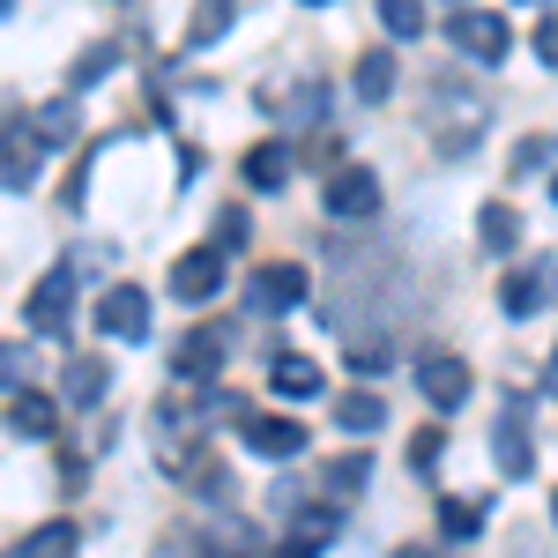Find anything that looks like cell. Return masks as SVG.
Masks as SVG:
<instances>
[{
  "label": "cell",
  "mask_w": 558,
  "mask_h": 558,
  "mask_svg": "<svg viewBox=\"0 0 558 558\" xmlns=\"http://www.w3.org/2000/svg\"><path fill=\"white\" fill-rule=\"evenodd\" d=\"M425 134H432L439 157H470L476 142H484V105H476V89L432 83L425 89Z\"/></svg>",
  "instance_id": "obj_1"
},
{
  "label": "cell",
  "mask_w": 558,
  "mask_h": 558,
  "mask_svg": "<svg viewBox=\"0 0 558 558\" xmlns=\"http://www.w3.org/2000/svg\"><path fill=\"white\" fill-rule=\"evenodd\" d=\"M492 454H499V476H536V439H529V395H507L499 425H492Z\"/></svg>",
  "instance_id": "obj_2"
},
{
  "label": "cell",
  "mask_w": 558,
  "mask_h": 558,
  "mask_svg": "<svg viewBox=\"0 0 558 558\" xmlns=\"http://www.w3.org/2000/svg\"><path fill=\"white\" fill-rule=\"evenodd\" d=\"M410 365H417V395H425L432 410H462V395H470V365H462L454 350L432 343V350H417Z\"/></svg>",
  "instance_id": "obj_3"
},
{
  "label": "cell",
  "mask_w": 558,
  "mask_h": 558,
  "mask_svg": "<svg viewBox=\"0 0 558 558\" xmlns=\"http://www.w3.org/2000/svg\"><path fill=\"white\" fill-rule=\"evenodd\" d=\"M239 439L254 447L260 462H291V454H305V425L299 417H276V410H239Z\"/></svg>",
  "instance_id": "obj_4"
},
{
  "label": "cell",
  "mask_w": 558,
  "mask_h": 558,
  "mask_svg": "<svg viewBox=\"0 0 558 558\" xmlns=\"http://www.w3.org/2000/svg\"><path fill=\"white\" fill-rule=\"evenodd\" d=\"M447 38H454L462 60H507L514 31H507V15H492V8H462V15L447 23Z\"/></svg>",
  "instance_id": "obj_5"
},
{
  "label": "cell",
  "mask_w": 558,
  "mask_h": 558,
  "mask_svg": "<svg viewBox=\"0 0 558 558\" xmlns=\"http://www.w3.org/2000/svg\"><path fill=\"white\" fill-rule=\"evenodd\" d=\"M231 343H239V328H231V320H202V328L179 343V357H172L179 380H216V365L231 357Z\"/></svg>",
  "instance_id": "obj_6"
},
{
  "label": "cell",
  "mask_w": 558,
  "mask_h": 558,
  "mask_svg": "<svg viewBox=\"0 0 558 558\" xmlns=\"http://www.w3.org/2000/svg\"><path fill=\"white\" fill-rule=\"evenodd\" d=\"M23 313H31L38 336H68V320H75V276H68V268H45Z\"/></svg>",
  "instance_id": "obj_7"
},
{
  "label": "cell",
  "mask_w": 558,
  "mask_h": 558,
  "mask_svg": "<svg viewBox=\"0 0 558 558\" xmlns=\"http://www.w3.org/2000/svg\"><path fill=\"white\" fill-rule=\"evenodd\" d=\"M305 291H313V276H305L299 260H268V268H254V283H246L254 313H291Z\"/></svg>",
  "instance_id": "obj_8"
},
{
  "label": "cell",
  "mask_w": 558,
  "mask_h": 558,
  "mask_svg": "<svg viewBox=\"0 0 558 558\" xmlns=\"http://www.w3.org/2000/svg\"><path fill=\"white\" fill-rule=\"evenodd\" d=\"M97 328H105L112 343H142V336H149V299H142L134 283H112V291L97 299Z\"/></svg>",
  "instance_id": "obj_9"
},
{
  "label": "cell",
  "mask_w": 558,
  "mask_h": 558,
  "mask_svg": "<svg viewBox=\"0 0 558 558\" xmlns=\"http://www.w3.org/2000/svg\"><path fill=\"white\" fill-rule=\"evenodd\" d=\"M216 291H223V254L216 246H194V254L172 260V299L179 305H209Z\"/></svg>",
  "instance_id": "obj_10"
},
{
  "label": "cell",
  "mask_w": 558,
  "mask_h": 558,
  "mask_svg": "<svg viewBox=\"0 0 558 558\" xmlns=\"http://www.w3.org/2000/svg\"><path fill=\"white\" fill-rule=\"evenodd\" d=\"M38 157H45V142L31 134V120H15V128L0 134V186H8V194H23V186L38 179Z\"/></svg>",
  "instance_id": "obj_11"
},
{
  "label": "cell",
  "mask_w": 558,
  "mask_h": 558,
  "mask_svg": "<svg viewBox=\"0 0 558 558\" xmlns=\"http://www.w3.org/2000/svg\"><path fill=\"white\" fill-rule=\"evenodd\" d=\"M380 209V179L365 172V165H343V172L328 179V216H343V223H357V216Z\"/></svg>",
  "instance_id": "obj_12"
},
{
  "label": "cell",
  "mask_w": 558,
  "mask_h": 558,
  "mask_svg": "<svg viewBox=\"0 0 558 558\" xmlns=\"http://www.w3.org/2000/svg\"><path fill=\"white\" fill-rule=\"evenodd\" d=\"M105 387H112V365H105V357H68V365H60V402H68V410H97Z\"/></svg>",
  "instance_id": "obj_13"
},
{
  "label": "cell",
  "mask_w": 558,
  "mask_h": 558,
  "mask_svg": "<svg viewBox=\"0 0 558 558\" xmlns=\"http://www.w3.org/2000/svg\"><path fill=\"white\" fill-rule=\"evenodd\" d=\"M291 165H299V157H291V142H254V149H246V165H239V179H246L254 194H276V186L291 179Z\"/></svg>",
  "instance_id": "obj_14"
},
{
  "label": "cell",
  "mask_w": 558,
  "mask_h": 558,
  "mask_svg": "<svg viewBox=\"0 0 558 558\" xmlns=\"http://www.w3.org/2000/svg\"><path fill=\"white\" fill-rule=\"evenodd\" d=\"M268 387H276L283 402H313V395H320V365H313V357H291V350H283V357L268 365Z\"/></svg>",
  "instance_id": "obj_15"
},
{
  "label": "cell",
  "mask_w": 558,
  "mask_h": 558,
  "mask_svg": "<svg viewBox=\"0 0 558 558\" xmlns=\"http://www.w3.org/2000/svg\"><path fill=\"white\" fill-rule=\"evenodd\" d=\"M8 432H23V439H45V432H60V410H52V395H31V387H15V402H8Z\"/></svg>",
  "instance_id": "obj_16"
},
{
  "label": "cell",
  "mask_w": 558,
  "mask_h": 558,
  "mask_svg": "<svg viewBox=\"0 0 558 558\" xmlns=\"http://www.w3.org/2000/svg\"><path fill=\"white\" fill-rule=\"evenodd\" d=\"M31 134H38L45 149L75 142V134H83V112H75V97H52V105H38V112H31Z\"/></svg>",
  "instance_id": "obj_17"
},
{
  "label": "cell",
  "mask_w": 558,
  "mask_h": 558,
  "mask_svg": "<svg viewBox=\"0 0 558 558\" xmlns=\"http://www.w3.org/2000/svg\"><path fill=\"white\" fill-rule=\"evenodd\" d=\"M336 425H343V432H357V439H373V432L387 425V402L373 395V387H350L343 402H336Z\"/></svg>",
  "instance_id": "obj_18"
},
{
  "label": "cell",
  "mask_w": 558,
  "mask_h": 558,
  "mask_svg": "<svg viewBox=\"0 0 558 558\" xmlns=\"http://www.w3.org/2000/svg\"><path fill=\"white\" fill-rule=\"evenodd\" d=\"M514 239H521V216L507 209V202H484V209H476V246H484V254H514Z\"/></svg>",
  "instance_id": "obj_19"
},
{
  "label": "cell",
  "mask_w": 558,
  "mask_h": 558,
  "mask_svg": "<svg viewBox=\"0 0 558 558\" xmlns=\"http://www.w3.org/2000/svg\"><path fill=\"white\" fill-rule=\"evenodd\" d=\"M179 484L194 492V499H223L231 484H223V462H216L209 447H194V454H179Z\"/></svg>",
  "instance_id": "obj_20"
},
{
  "label": "cell",
  "mask_w": 558,
  "mask_h": 558,
  "mask_svg": "<svg viewBox=\"0 0 558 558\" xmlns=\"http://www.w3.org/2000/svg\"><path fill=\"white\" fill-rule=\"evenodd\" d=\"M499 305H507L514 320H529L536 305H551V299H544V268H514V276L499 283Z\"/></svg>",
  "instance_id": "obj_21"
},
{
  "label": "cell",
  "mask_w": 558,
  "mask_h": 558,
  "mask_svg": "<svg viewBox=\"0 0 558 558\" xmlns=\"http://www.w3.org/2000/svg\"><path fill=\"white\" fill-rule=\"evenodd\" d=\"M387 89H395V52H387V45L357 52V97H365V105H380Z\"/></svg>",
  "instance_id": "obj_22"
},
{
  "label": "cell",
  "mask_w": 558,
  "mask_h": 558,
  "mask_svg": "<svg viewBox=\"0 0 558 558\" xmlns=\"http://www.w3.org/2000/svg\"><path fill=\"white\" fill-rule=\"evenodd\" d=\"M8 558H75V529H68V521H45V529H31Z\"/></svg>",
  "instance_id": "obj_23"
},
{
  "label": "cell",
  "mask_w": 558,
  "mask_h": 558,
  "mask_svg": "<svg viewBox=\"0 0 558 558\" xmlns=\"http://www.w3.org/2000/svg\"><path fill=\"white\" fill-rule=\"evenodd\" d=\"M328 507H350V499H357V492H365V476H373V462H365V454H343V462H328Z\"/></svg>",
  "instance_id": "obj_24"
},
{
  "label": "cell",
  "mask_w": 558,
  "mask_h": 558,
  "mask_svg": "<svg viewBox=\"0 0 558 558\" xmlns=\"http://www.w3.org/2000/svg\"><path fill=\"white\" fill-rule=\"evenodd\" d=\"M231 15H239V0H202L194 23H186V45H216L223 31H231Z\"/></svg>",
  "instance_id": "obj_25"
},
{
  "label": "cell",
  "mask_w": 558,
  "mask_h": 558,
  "mask_svg": "<svg viewBox=\"0 0 558 558\" xmlns=\"http://www.w3.org/2000/svg\"><path fill=\"white\" fill-rule=\"evenodd\" d=\"M551 165H558V142L551 134H529V142H514V165H507V172L536 179V172H551Z\"/></svg>",
  "instance_id": "obj_26"
},
{
  "label": "cell",
  "mask_w": 558,
  "mask_h": 558,
  "mask_svg": "<svg viewBox=\"0 0 558 558\" xmlns=\"http://www.w3.org/2000/svg\"><path fill=\"white\" fill-rule=\"evenodd\" d=\"M387 38H425V0H380Z\"/></svg>",
  "instance_id": "obj_27"
},
{
  "label": "cell",
  "mask_w": 558,
  "mask_h": 558,
  "mask_svg": "<svg viewBox=\"0 0 558 558\" xmlns=\"http://www.w3.org/2000/svg\"><path fill=\"white\" fill-rule=\"evenodd\" d=\"M439 529H447L454 544H470L476 529H484V507H476V499H447V507H439Z\"/></svg>",
  "instance_id": "obj_28"
},
{
  "label": "cell",
  "mask_w": 558,
  "mask_h": 558,
  "mask_svg": "<svg viewBox=\"0 0 558 558\" xmlns=\"http://www.w3.org/2000/svg\"><path fill=\"white\" fill-rule=\"evenodd\" d=\"M112 60H120V52H112V45H89L83 60H75V89H89V83H105V75H112Z\"/></svg>",
  "instance_id": "obj_29"
},
{
  "label": "cell",
  "mask_w": 558,
  "mask_h": 558,
  "mask_svg": "<svg viewBox=\"0 0 558 558\" xmlns=\"http://www.w3.org/2000/svg\"><path fill=\"white\" fill-rule=\"evenodd\" d=\"M387 365H395L387 343H350V373H387Z\"/></svg>",
  "instance_id": "obj_30"
},
{
  "label": "cell",
  "mask_w": 558,
  "mask_h": 558,
  "mask_svg": "<svg viewBox=\"0 0 558 558\" xmlns=\"http://www.w3.org/2000/svg\"><path fill=\"white\" fill-rule=\"evenodd\" d=\"M23 373H31V350H23V343H0V387H23Z\"/></svg>",
  "instance_id": "obj_31"
},
{
  "label": "cell",
  "mask_w": 558,
  "mask_h": 558,
  "mask_svg": "<svg viewBox=\"0 0 558 558\" xmlns=\"http://www.w3.org/2000/svg\"><path fill=\"white\" fill-rule=\"evenodd\" d=\"M231 246H246V216H239V209L216 216V254H231Z\"/></svg>",
  "instance_id": "obj_32"
},
{
  "label": "cell",
  "mask_w": 558,
  "mask_h": 558,
  "mask_svg": "<svg viewBox=\"0 0 558 558\" xmlns=\"http://www.w3.org/2000/svg\"><path fill=\"white\" fill-rule=\"evenodd\" d=\"M432 462H439V432H417L410 439V470H432Z\"/></svg>",
  "instance_id": "obj_33"
},
{
  "label": "cell",
  "mask_w": 558,
  "mask_h": 558,
  "mask_svg": "<svg viewBox=\"0 0 558 558\" xmlns=\"http://www.w3.org/2000/svg\"><path fill=\"white\" fill-rule=\"evenodd\" d=\"M536 60H551V68H558V15H551V23H536Z\"/></svg>",
  "instance_id": "obj_34"
},
{
  "label": "cell",
  "mask_w": 558,
  "mask_h": 558,
  "mask_svg": "<svg viewBox=\"0 0 558 558\" xmlns=\"http://www.w3.org/2000/svg\"><path fill=\"white\" fill-rule=\"evenodd\" d=\"M276 558H320V551H313V544H299V536H291V544H283V551H276Z\"/></svg>",
  "instance_id": "obj_35"
},
{
  "label": "cell",
  "mask_w": 558,
  "mask_h": 558,
  "mask_svg": "<svg viewBox=\"0 0 558 558\" xmlns=\"http://www.w3.org/2000/svg\"><path fill=\"white\" fill-rule=\"evenodd\" d=\"M544 395L558 402V350H551V365H544Z\"/></svg>",
  "instance_id": "obj_36"
},
{
  "label": "cell",
  "mask_w": 558,
  "mask_h": 558,
  "mask_svg": "<svg viewBox=\"0 0 558 558\" xmlns=\"http://www.w3.org/2000/svg\"><path fill=\"white\" fill-rule=\"evenodd\" d=\"M15 128V97H0V134Z\"/></svg>",
  "instance_id": "obj_37"
},
{
  "label": "cell",
  "mask_w": 558,
  "mask_h": 558,
  "mask_svg": "<svg viewBox=\"0 0 558 558\" xmlns=\"http://www.w3.org/2000/svg\"><path fill=\"white\" fill-rule=\"evenodd\" d=\"M395 558H432V551H395Z\"/></svg>",
  "instance_id": "obj_38"
},
{
  "label": "cell",
  "mask_w": 558,
  "mask_h": 558,
  "mask_svg": "<svg viewBox=\"0 0 558 558\" xmlns=\"http://www.w3.org/2000/svg\"><path fill=\"white\" fill-rule=\"evenodd\" d=\"M551 521H558V499H551Z\"/></svg>",
  "instance_id": "obj_39"
},
{
  "label": "cell",
  "mask_w": 558,
  "mask_h": 558,
  "mask_svg": "<svg viewBox=\"0 0 558 558\" xmlns=\"http://www.w3.org/2000/svg\"><path fill=\"white\" fill-rule=\"evenodd\" d=\"M0 8H15V0H0Z\"/></svg>",
  "instance_id": "obj_40"
},
{
  "label": "cell",
  "mask_w": 558,
  "mask_h": 558,
  "mask_svg": "<svg viewBox=\"0 0 558 558\" xmlns=\"http://www.w3.org/2000/svg\"><path fill=\"white\" fill-rule=\"evenodd\" d=\"M305 8H320V0H305Z\"/></svg>",
  "instance_id": "obj_41"
},
{
  "label": "cell",
  "mask_w": 558,
  "mask_h": 558,
  "mask_svg": "<svg viewBox=\"0 0 558 558\" xmlns=\"http://www.w3.org/2000/svg\"><path fill=\"white\" fill-rule=\"evenodd\" d=\"M551 194H558V186H551Z\"/></svg>",
  "instance_id": "obj_42"
}]
</instances>
